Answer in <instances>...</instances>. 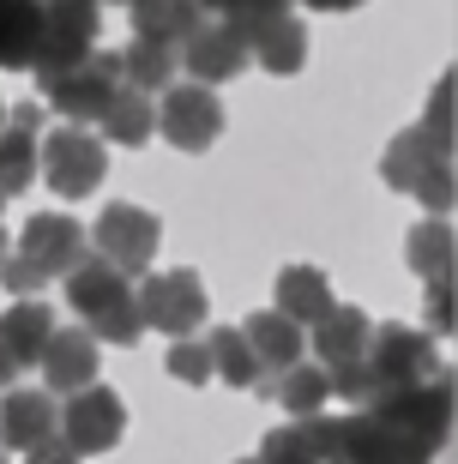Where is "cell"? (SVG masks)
Instances as JSON below:
<instances>
[{
  "instance_id": "cell-27",
  "label": "cell",
  "mask_w": 458,
  "mask_h": 464,
  "mask_svg": "<svg viewBox=\"0 0 458 464\" xmlns=\"http://www.w3.org/2000/svg\"><path fill=\"white\" fill-rule=\"evenodd\" d=\"M205 350H211V374L223 380V386H236V392H266V380H259V362L254 350H248V338H241V326H218L211 338H205Z\"/></svg>"
},
{
  "instance_id": "cell-13",
  "label": "cell",
  "mask_w": 458,
  "mask_h": 464,
  "mask_svg": "<svg viewBox=\"0 0 458 464\" xmlns=\"http://www.w3.org/2000/svg\"><path fill=\"white\" fill-rule=\"evenodd\" d=\"M157 133L170 139L175 151H205V145H218V133H223L218 91L200 85V79L170 85V91H163V103H157Z\"/></svg>"
},
{
  "instance_id": "cell-2",
  "label": "cell",
  "mask_w": 458,
  "mask_h": 464,
  "mask_svg": "<svg viewBox=\"0 0 458 464\" xmlns=\"http://www.w3.org/2000/svg\"><path fill=\"white\" fill-rule=\"evenodd\" d=\"M386 188L416 193L434 218H453V133H434V127H404V133L386 145Z\"/></svg>"
},
{
  "instance_id": "cell-22",
  "label": "cell",
  "mask_w": 458,
  "mask_h": 464,
  "mask_svg": "<svg viewBox=\"0 0 458 464\" xmlns=\"http://www.w3.org/2000/svg\"><path fill=\"white\" fill-rule=\"evenodd\" d=\"M115 61H121V85L145 91V97L170 91L175 72H181V54H175L170 43H151V36H133L127 49H115Z\"/></svg>"
},
{
  "instance_id": "cell-28",
  "label": "cell",
  "mask_w": 458,
  "mask_h": 464,
  "mask_svg": "<svg viewBox=\"0 0 458 464\" xmlns=\"http://www.w3.org/2000/svg\"><path fill=\"white\" fill-rule=\"evenodd\" d=\"M272 398L289 416H314V411H326V398H332V374H326L320 362L302 356L296 368H284V374L272 380Z\"/></svg>"
},
{
  "instance_id": "cell-12",
  "label": "cell",
  "mask_w": 458,
  "mask_h": 464,
  "mask_svg": "<svg viewBox=\"0 0 458 464\" xmlns=\"http://www.w3.org/2000/svg\"><path fill=\"white\" fill-rule=\"evenodd\" d=\"M121 91V61L115 54H102V49H91L79 67H67V72H54L49 85H43V97H49V109L61 121H97L102 109H109V97Z\"/></svg>"
},
{
  "instance_id": "cell-18",
  "label": "cell",
  "mask_w": 458,
  "mask_h": 464,
  "mask_svg": "<svg viewBox=\"0 0 458 464\" xmlns=\"http://www.w3.org/2000/svg\"><path fill=\"white\" fill-rule=\"evenodd\" d=\"M49 109L43 103H18L13 121H0V193L18 199V193L36 181V133H43Z\"/></svg>"
},
{
  "instance_id": "cell-25",
  "label": "cell",
  "mask_w": 458,
  "mask_h": 464,
  "mask_svg": "<svg viewBox=\"0 0 458 464\" xmlns=\"http://www.w3.org/2000/svg\"><path fill=\"white\" fill-rule=\"evenodd\" d=\"M97 121H102V139H109V145H127V151H133V145H145V139L157 133V97L121 85Z\"/></svg>"
},
{
  "instance_id": "cell-37",
  "label": "cell",
  "mask_w": 458,
  "mask_h": 464,
  "mask_svg": "<svg viewBox=\"0 0 458 464\" xmlns=\"http://www.w3.org/2000/svg\"><path fill=\"white\" fill-rule=\"evenodd\" d=\"M0 121H6V103H0Z\"/></svg>"
},
{
  "instance_id": "cell-35",
  "label": "cell",
  "mask_w": 458,
  "mask_h": 464,
  "mask_svg": "<svg viewBox=\"0 0 458 464\" xmlns=\"http://www.w3.org/2000/svg\"><path fill=\"white\" fill-rule=\"evenodd\" d=\"M223 6H229V0H200V13H223Z\"/></svg>"
},
{
  "instance_id": "cell-4",
  "label": "cell",
  "mask_w": 458,
  "mask_h": 464,
  "mask_svg": "<svg viewBox=\"0 0 458 464\" xmlns=\"http://www.w3.org/2000/svg\"><path fill=\"white\" fill-rule=\"evenodd\" d=\"M362 411L380 416L392 434H404L410 447L441 452V447H446V434H453V374H434V380H416V386L374 392Z\"/></svg>"
},
{
  "instance_id": "cell-11",
  "label": "cell",
  "mask_w": 458,
  "mask_h": 464,
  "mask_svg": "<svg viewBox=\"0 0 458 464\" xmlns=\"http://www.w3.org/2000/svg\"><path fill=\"white\" fill-rule=\"evenodd\" d=\"M61 447H73L79 459H91V452H109L121 447V434H127V404H121L109 386H79V392H67V404H61Z\"/></svg>"
},
{
  "instance_id": "cell-16",
  "label": "cell",
  "mask_w": 458,
  "mask_h": 464,
  "mask_svg": "<svg viewBox=\"0 0 458 464\" xmlns=\"http://www.w3.org/2000/svg\"><path fill=\"white\" fill-rule=\"evenodd\" d=\"M241 338H248V350H254L259 362V380H266V398H272V380L284 374V368H296V362L307 356V332L296 326V320H284L278 308H259L241 320Z\"/></svg>"
},
{
  "instance_id": "cell-36",
  "label": "cell",
  "mask_w": 458,
  "mask_h": 464,
  "mask_svg": "<svg viewBox=\"0 0 458 464\" xmlns=\"http://www.w3.org/2000/svg\"><path fill=\"white\" fill-rule=\"evenodd\" d=\"M6 247H13V241H6V224H0V254H6Z\"/></svg>"
},
{
  "instance_id": "cell-32",
  "label": "cell",
  "mask_w": 458,
  "mask_h": 464,
  "mask_svg": "<svg viewBox=\"0 0 458 464\" xmlns=\"http://www.w3.org/2000/svg\"><path fill=\"white\" fill-rule=\"evenodd\" d=\"M24 464H79V452L61 447V434H54L49 447H31V452H24Z\"/></svg>"
},
{
  "instance_id": "cell-31",
  "label": "cell",
  "mask_w": 458,
  "mask_h": 464,
  "mask_svg": "<svg viewBox=\"0 0 458 464\" xmlns=\"http://www.w3.org/2000/svg\"><path fill=\"white\" fill-rule=\"evenodd\" d=\"M423 314H428V332H453V277L428 284L423 295Z\"/></svg>"
},
{
  "instance_id": "cell-17",
  "label": "cell",
  "mask_w": 458,
  "mask_h": 464,
  "mask_svg": "<svg viewBox=\"0 0 458 464\" xmlns=\"http://www.w3.org/2000/svg\"><path fill=\"white\" fill-rule=\"evenodd\" d=\"M97 362H102V350H97V338H91L85 326H54L49 332V344H43V356H36V368H43V380H49V392H79V386H91L97 380Z\"/></svg>"
},
{
  "instance_id": "cell-38",
  "label": "cell",
  "mask_w": 458,
  "mask_h": 464,
  "mask_svg": "<svg viewBox=\"0 0 458 464\" xmlns=\"http://www.w3.org/2000/svg\"><path fill=\"white\" fill-rule=\"evenodd\" d=\"M0 206H6V193H0Z\"/></svg>"
},
{
  "instance_id": "cell-6",
  "label": "cell",
  "mask_w": 458,
  "mask_h": 464,
  "mask_svg": "<svg viewBox=\"0 0 458 464\" xmlns=\"http://www.w3.org/2000/svg\"><path fill=\"white\" fill-rule=\"evenodd\" d=\"M102 36V6L97 0H43V24H36V49H31V72L49 85L54 72L79 67Z\"/></svg>"
},
{
  "instance_id": "cell-5",
  "label": "cell",
  "mask_w": 458,
  "mask_h": 464,
  "mask_svg": "<svg viewBox=\"0 0 458 464\" xmlns=\"http://www.w3.org/2000/svg\"><path fill=\"white\" fill-rule=\"evenodd\" d=\"M36 175L54 188V199H91L109 175V145L79 121H61L49 139H36Z\"/></svg>"
},
{
  "instance_id": "cell-21",
  "label": "cell",
  "mask_w": 458,
  "mask_h": 464,
  "mask_svg": "<svg viewBox=\"0 0 458 464\" xmlns=\"http://www.w3.org/2000/svg\"><path fill=\"white\" fill-rule=\"evenodd\" d=\"M121 6L133 18V36H151V43H170V49H181L205 18L200 0H121Z\"/></svg>"
},
{
  "instance_id": "cell-1",
  "label": "cell",
  "mask_w": 458,
  "mask_h": 464,
  "mask_svg": "<svg viewBox=\"0 0 458 464\" xmlns=\"http://www.w3.org/2000/svg\"><path fill=\"white\" fill-rule=\"evenodd\" d=\"M67 302L73 314L85 320L91 338H109V344H139V332H145V320H139V295H133V277H121L109 259H79L67 277Z\"/></svg>"
},
{
  "instance_id": "cell-33",
  "label": "cell",
  "mask_w": 458,
  "mask_h": 464,
  "mask_svg": "<svg viewBox=\"0 0 458 464\" xmlns=\"http://www.w3.org/2000/svg\"><path fill=\"white\" fill-rule=\"evenodd\" d=\"M13 374H18V362H13V350H6V338H0V392L13 386Z\"/></svg>"
},
{
  "instance_id": "cell-15",
  "label": "cell",
  "mask_w": 458,
  "mask_h": 464,
  "mask_svg": "<svg viewBox=\"0 0 458 464\" xmlns=\"http://www.w3.org/2000/svg\"><path fill=\"white\" fill-rule=\"evenodd\" d=\"M332 464H434V452L410 447L404 434H392L380 416L356 411V416H338V452Z\"/></svg>"
},
{
  "instance_id": "cell-39",
  "label": "cell",
  "mask_w": 458,
  "mask_h": 464,
  "mask_svg": "<svg viewBox=\"0 0 458 464\" xmlns=\"http://www.w3.org/2000/svg\"><path fill=\"white\" fill-rule=\"evenodd\" d=\"M97 6H109V0H97Z\"/></svg>"
},
{
  "instance_id": "cell-34",
  "label": "cell",
  "mask_w": 458,
  "mask_h": 464,
  "mask_svg": "<svg viewBox=\"0 0 458 464\" xmlns=\"http://www.w3.org/2000/svg\"><path fill=\"white\" fill-rule=\"evenodd\" d=\"M302 6H314V13H350V6H362V0H302Z\"/></svg>"
},
{
  "instance_id": "cell-8",
  "label": "cell",
  "mask_w": 458,
  "mask_h": 464,
  "mask_svg": "<svg viewBox=\"0 0 458 464\" xmlns=\"http://www.w3.org/2000/svg\"><path fill=\"white\" fill-rule=\"evenodd\" d=\"M85 236H91V247H97V259H109L121 277H145L157 247H163V224H157L145 206H102Z\"/></svg>"
},
{
  "instance_id": "cell-30",
  "label": "cell",
  "mask_w": 458,
  "mask_h": 464,
  "mask_svg": "<svg viewBox=\"0 0 458 464\" xmlns=\"http://www.w3.org/2000/svg\"><path fill=\"white\" fill-rule=\"evenodd\" d=\"M296 0H229L223 6V24H236L241 36H254L259 24H272V18H284Z\"/></svg>"
},
{
  "instance_id": "cell-26",
  "label": "cell",
  "mask_w": 458,
  "mask_h": 464,
  "mask_svg": "<svg viewBox=\"0 0 458 464\" xmlns=\"http://www.w3.org/2000/svg\"><path fill=\"white\" fill-rule=\"evenodd\" d=\"M404 266L423 277V284L453 277V218H434V211H428L423 224L404 236Z\"/></svg>"
},
{
  "instance_id": "cell-14",
  "label": "cell",
  "mask_w": 458,
  "mask_h": 464,
  "mask_svg": "<svg viewBox=\"0 0 458 464\" xmlns=\"http://www.w3.org/2000/svg\"><path fill=\"white\" fill-rule=\"evenodd\" d=\"M175 54H181V72H193L200 85L218 91L248 67V36H241L236 24H223V18H200V31L187 36Z\"/></svg>"
},
{
  "instance_id": "cell-24",
  "label": "cell",
  "mask_w": 458,
  "mask_h": 464,
  "mask_svg": "<svg viewBox=\"0 0 458 464\" xmlns=\"http://www.w3.org/2000/svg\"><path fill=\"white\" fill-rule=\"evenodd\" d=\"M248 61H259L266 72H278V79H289V72H302L307 61V31L302 18H272V24H259L254 36H248Z\"/></svg>"
},
{
  "instance_id": "cell-3",
  "label": "cell",
  "mask_w": 458,
  "mask_h": 464,
  "mask_svg": "<svg viewBox=\"0 0 458 464\" xmlns=\"http://www.w3.org/2000/svg\"><path fill=\"white\" fill-rule=\"evenodd\" d=\"M368 332L374 320L362 308H350V302H332V308L307 326V350H314V362H320L326 374H332V398H350V404H368L374 386L368 374H362V356H368Z\"/></svg>"
},
{
  "instance_id": "cell-9",
  "label": "cell",
  "mask_w": 458,
  "mask_h": 464,
  "mask_svg": "<svg viewBox=\"0 0 458 464\" xmlns=\"http://www.w3.org/2000/svg\"><path fill=\"white\" fill-rule=\"evenodd\" d=\"M139 320L157 332H170V338H193V332L205 326V277L193 272V266H175V272H145V284H139Z\"/></svg>"
},
{
  "instance_id": "cell-29",
  "label": "cell",
  "mask_w": 458,
  "mask_h": 464,
  "mask_svg": "<svg viewBox=\"0 0 458 464\" xmlns=\"http://www.w3.org/2000/svg\"><path fill=\"white\" fill-rule=\"evenodd\" d=\"M163 368H170V380H181V386H205V380H211V350H205L200 338H175V344L163 350Z\"/></svg>"
},
{
  "instance_id": "cell-7",
  "label": "cell",
  "mask_w": 458,
  "mask_h": 464,
  "mask_svg": "<svg viewBox=\"0 0 458 464\" xmlns=\"http://www.w3.org/2000/svg\"><path fill=\"white\" fill-rule=\"evenodd\" d=\"M362 374H368L374 392H392V386H416V380H434V374H441V350H434V338H428V332L386 320V326H374V332H368V356H362Z\"/></svg>"
},
{
  "instance_id": "cell-23",
  "label": "cell",
  "mask_w": 458,
  "mask_h": 464,
  "mask_svg": "<svg viewBox=\"0 0 458 464\" xmlns=\"http://www.w3.org/2000/svg\"><path fill=\"white\" fill-rule=\"evenodd\" d=\"M49 332H54V314H49V302H36V295H13V308L0 314V338H6L18 368H36Z\"/></svg>"
},
{
  "instance_id": "cell-10",
  "label": "cell",
  "mask_w": 458,
  "mask_h": 464,
  "mask_svg": "<svg viewBox=\"0 0 458 464\" xmlns=\"http://www.w3.org/2000/svg\"><path fill=\"white\" fill-rule=\"evenodd\" d=\"M13 259H24L43 284H54V277H67L79 259H91V236L73 211H36L31 224L18 229Z\"/></svg>"
},
{
  "instance_id": "cell-19",
  "label": "cell",
  "mask_w": 458,
  "mask_h": 464,
  "mask_svg": "<svg viewBox=\"0 0 458 464\" xmlns=\"http://www.w3.org/2000/svg\"><path fill=\"white\" fill-rule=\"evenodd\" d=\"M54 429H61V404H54V392H13L0 398V440L18 452L31 447H49Z\"/></svg>"
},
{
  "instance_id": "cell-20",
  "label": "cell",
  "mask_w": 458,
  "mask_h": 464,
  "mask_svg": "<svg viewBox=\"0 0 458 464\" xmlns=\"http://www.w3.org/2000/svg\"><path fill=\"white\" fill-rule=\"evenodd\" d=\"M338 295H332V284H326L320 266H284L278 272V290H272V308L284 314V320H296V326H314L326 308H332Z\"/></svg>"
},
{
  "instance_id": "cell-40",
  "label": "cell",
  "mask_w": 458,
  "mask_h": 464,
  "mask_svg": "<svg viewBox=\"0 0 458 464\" xmlns=\"http://www.w3.org/2000/svg\"><path fill=\"white\" fill-rule=\"evenodd\" d=\"M0 464H6V459H0Z\"/></svg>"
}]
</instances>
